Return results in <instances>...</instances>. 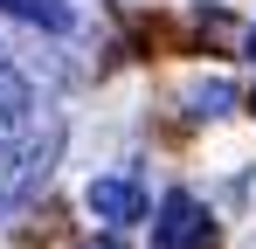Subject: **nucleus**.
Instances as JSON below:
<instances>
[{"instance_id":"nucleus-8","label":"nucleus","mask_w":256,"mask_h":249,"mask_svg":"<svg viewBox=\"0 0 256 249\" xmlns=\"http://www.w3.org/2000/svg\"><path fill=\"white\" fill-rule=\"evenodd\" d=\"M250 104H256V97H250Z\"/></svg>"},{"instance_id":"nucleus-6","label":"nucleus","mask_w":256,"mask_h":249,"mask_svg":"<svg viewBox=\"0 0 256 249\" xmlns=\"http://www.w3.org/2000/svg\"><path fill=\"white\" fill-rule=\"evenodd\" d=\"M84 249H125V242H111V236H97V242H84Z\"/></svg>"},{"instance_id":"nucleus-7","label":"nucleus","mask_w":256,"mask_h":249,"mask_svg":"<svg viewBox=\"0 0 256 249\" xmlns=\"http://www.w3.org/2000/svg\"><path fill=\"white\" fill-rule=\"evenodd\" d=\"M250 56H256V28H250Z\"/></svg>"},{"instance_id":"nucleus-1","label":"nucleus","mask_w":256,"mask_h":249,"mask_svg":"<svg viewBox=\"0 0 256 249\" xmlns=\"http://www.w3.org/2000/svg\"><path fill=\"white\" fill-rule=\"evenodd\" d=\"M62 160V118L35 111L28 124L0 132V208H21L48 180V166Z\"/></svg>"},{"instance_id":"nucleus-4","label":"nucleus","mask_w":256,"mask_h":249,"mask_svg":"<svg viewBox=\"0 0 256 249\" xmlns=\"http://www.w3.org/2000/svg\"><path fill=\"white\" fill-rule=\"evenodd\" d=\"M28 118H35V83L0 56V132H14V124H28Z\"/></svg>"},{"instance_id":"nucleus-2","label":"nucleus","mask_w":256,"mask_h":249,"mask_svg":"<svg viewBox=\"0 0 256 249\" xmlns=\"http://www.w3.org/2000/svg\"><path fill=\"white\" fill-rule=\"evenodd\" d=\"M152 249H214V214L194 194H166L152 222Z\"/></svg>"},{"instance_id":"nucleus-5","label":"nucleus","mask_w":256,"mask_h":249,"mask_svg":"<svg viewBox=\"0 0 256 249\" xmlns=\"http://www.w3.org/2000/svg\"><path fill=\"white\" fill-rule=\"evenodd\" d=\"M0 14L28 21V28H48V35H62V28L76 21V7H70V0H0Z\"/></svg>"},{"instance_id":"nucleus-3","label":"nucleus","mask_w":256,"mask_h":249,"mask_svg":"<svg viewBox=\"0 0 256 249\" xmlns=\"http://www.w3.org/2000/svg\"><path fill=\"white\" fill-rule=\"evenodd\" d=\"M84 201H90V214H104L111 228H125V222H138V214H146V187L111 173V180H90V194H84Z\"/></svg>"}]
</instances>
